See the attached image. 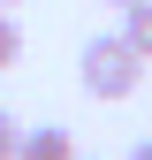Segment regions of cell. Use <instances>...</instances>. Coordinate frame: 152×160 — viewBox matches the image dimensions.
<instances>
[{
    "mask_svg": "<svg viewBox=\"0 0 152 160\" xmlns=\"http://www.w3.org/2000/svg\"><path fill=\"white\" fill-rule=\"evenodd\" d=\"M15 137H23V122H15V114H0V160H15Z\"/></svg>",
    "mask_w": 152,
    "mask_h": 160,
    "instance_id": "5b68a950",
    "label": "cell"
},
{
    "mask_svg": "<svg viewBox=\"0 0 152 160\" xmlns=\"http://www.w3.org/2000/svg\"><path fill=\"white\" fill-rule=\"evenodd\" d=\"M122 46L137 53V61H152V0H129L122 8Z\"/></svg>",
    "mask_w": 152,
    "mask_h": 160,
    "instance_id": "3957f363",
    "label": "cell"
},
{
    "mask_svg": "<svg viewBox=\"0 0 152 160\" xmlns=\"http://www.w3.org/2000/svg\"><path fill=\"white\" fill-rule=\"evenodd\" d=\"M107 8H129V0H107Z\"/></svg>",
    "mask_w": 152,
    "mask_h": 160,
    "instance_id": "ba28073f",
    "label": "cell"
},
{
    "mask_svg": "<svg viewBox=\"0 0 152 160\" xmlns=\"http://www.w3.org/2000/svg\"><path fill=\"white\" fill-rule=\"evenodd\" d=\"M129 160H152V137H145V145H137V152H129Z\"/></svg>",
    "mask_w": 152,
    "mask_h": 160,
    "instance_id": "8992f818",
    "label": "cell"
},
{
    "mask_svg": "<svg viewBox=\"0 0 152 160\" xmlns=\"http://www.w3.org/2000/svg\"><path fill=\"white\" fill-rule=\"evenodd\" d=\"M15 160H76V137H69L61 122H38V130L15 137Z\"/></svg>",
    "mask_w": 152,
    "mask_h": 160,
    "instance_id": "7a4b0ae2",
    "label": "cell"
},
{
    "mask_svg": "<svg viewBox=\"0 0 152 160\" xmlns=\"http://www.w3.org/2000/svg\"><path fill=\"white\" fill-rule=\"evenodd\" d=\"M76 84L91 99H129L145 84V61L122 46V31H99V38H84V53H76Z\"/></svg>",
    "mask_w": 152,
    "mask_h": 160,
    "instance_id": "6da1fadb",
    "label": "cell"
},
{
    "mask_svg": "<svg viewBox=\"0 0 152 160\" xmlns=\"http://www.w3.org/2000/svg\"><path fill=\"white\" fill-rule=\"evenodd\" d=\"M0 8H23V0H0Z\"/></svg>",
    "mask_w": 152,
    "mask_h": 160,
    "instance_id": "52a82bcc",
    "label": "cell"
},
{
    "mask_svg": "<svg viewBox=\"0 0 152 160\" xmlns=\"http://www.w3.org/2000/svg\"><path fill=\"white\" fill-rule=\"evenodd\" d=\"M15 61H23V31H15L8 8H0V69H15Z\"/></svg>",
    "mask_w": 152,
    "mask_h": 160,
    "instance_id": "277c9868",
    "label": "cell"
},
{
    "mask_svg": "<svg viewBox=\"0 0 152 160\" xmlns=\"http://www.w3.org/2000/svg\"><path fill=\"white\" fill-rule=\"evenodd\" d=\"M76 160H84V152H76Z\"/></svg>",
    "mask_w": 152,
    "mask_h": 160,
    "instance_id": "9c48e42d",
    "label": "cell"
}]
</instances>
